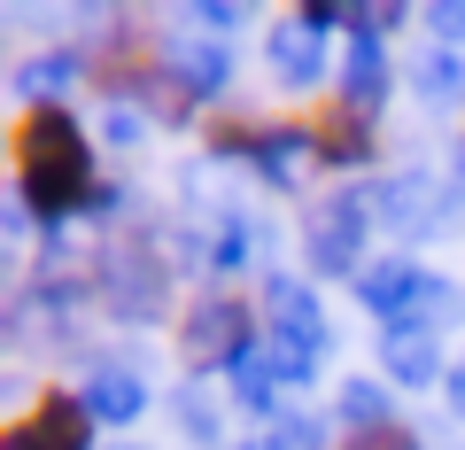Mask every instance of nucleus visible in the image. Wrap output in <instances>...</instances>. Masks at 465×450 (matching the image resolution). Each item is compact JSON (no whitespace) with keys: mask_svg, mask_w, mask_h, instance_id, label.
Wrapping results in <instances>:
<instances>
[{"mask_svg":"<svg viewBox=\"0 0 465 450\" xmlns=\"http://www.w3.org/2000/svg\"><path fill=\"white\" fill-rule=\"evenodd\" d=\"M16 202L47 225V234H63L70 217H85V202H94V125H78L70 109H24L16 117Z\"/></svg>","mask_w":465,"mask_h":450,"instance_id":"nucleus-1","label":"nucleus"},{"mask_svg":"<svg viewBox=\"0 0 465 450\" xmlns=\"http://www.w3.org/2000/svg\"><path fill=\"white\" fill-rule=\"evenodd\" d=\"M372 234H381V210H372V186H326L302 210V272L311 280H349L372 265Z\"/></svg>","mask_w":465,"mask_h":450,"instance_id":"nucleus-2","label":"nucleus"},{"mask_svg":"<svg viewBox=\"0 0 465 450\" xmlns=\"http://www.w3.org/2000/svg\"><path fill=\"white\" fill-rule=\"evenodd\" d=\"M85 280H94V303L116 326H155V318H171L179 265H171V249H155V234H133V241H109Z\"/></svg>","mask_w":465,"mask_h":450,"instance_id":"nucleus-3","label":"nucleus"},{"mask_svg":"<svg viewBox=\"0 0 465 450\" xmlns=\"http://www.w3.org/2000/svg\"><path fill=\"white\" fill-rule=\"evenodd\" d=\"M264 342V318L249 311V295L241 287H194L179 311V357L186 373H225L241 350H256Z\"/></svg>","mask_w":465,"mask_h":450,"instance_id":"nucleus-4","label":"nucleus"},{"mask_svg":"<svg viewBox=\"0 0 465 450\" xmlns=\"http://www.w3.org/2000/svg\"><path fill=\"white\" fill-rule=\"evenodd\" d=\"M148 63L163 70V85L186 101V117L194 109H217V101L232 94V47L210 32H194V24H163V32L148 39Z\"/></svg>","mask_w":465,"mask_h":450,"instance_id":"nucleus-5","label":"nucleus"},{"mask_svg":"<svg viewBox=\"0 0 465 450\" xmlns=\"http://www.w3.org/2000/svg\"><path fill=\"white\" fill-rule=\"evenodd\" d=\"M372 210H381V234L427 241V234H450V225L465 217V186L458 179H434L427 164L381 171V179H372Z\"/></svg>","mask_w":465,"mask_h":450,"instance_id":"nucleus-6","label":"nucleus"},{"mask_svg":"<svg viewBox=\"0 0 465 450\" xmlns=\"http://www.w3.org/2000/svg\"><path fill=\"white\" fill-rule=\"evenodd\" d=\"M264 78L280 85L287 101H311V94H333L341 63H333L326 32H318V24H302L295 8H287L280 24H264Z\"/></svg>","mask_w":465,"mask_h":450,"instance_id":"nucleus-7","label":"nucleus"},{"mask_svg":"<svg viewBox=\"0 0 465 450\" xmlns=\"http://www.w3.org/2000/svg\"><path fill=\"white\" fill-rule=\"evenodd\" d=\"M396 55H388V32L372 24V8H365V24L341 39V78H333V109H349V117H372L381 125V109L396 101Z\"/></svg>","mask_w":465,"mask_h":450,"instance_id":"nucleus-8","label":"nucleus"},{"mask_svg":"<svg viewBox=\"0 0 465 450\" xmlns=\"http://www.w3.org/2000/svg\"><path fill=\"white\" fill-rule=\"evenodd\" d=\"M217 155L287 195V186H302V171H318V125H249V133L217 140Z\"/></svg>","mask_w":465,"mask_h":450,"instance_id":"nucleus-9","label":"nucleus"},{"mask_svg":"<svg viewBox=\"0 0 465 450\" xmlns=\"http://www.w3.org/2000/svg\"><path fill=\"white\" fill-rule=\"evenodd\" d=\"M78 404L94 412V427H140L155 412V381L133 350H109L78 373Z\"/></svg>","mask_w":465,"mask_h":450,"instance_id":"nucleus-10","label":"nucleus"},{"mask_svg":"<svg viewBox=\"0 0 465 450\" xmlns=\"http://www.w3.org/2000/svg\"><path fill=\"white\" fill-rule=\"evenodd\" d=\"M94 435L101 427H94V412L78 404V388H39V396L8 419L0 450H94Z\"/></svg>","mask_w":465,"mask_h":450,"instance_id":"nucleus-11","label":"nucleus"},{"mask_svg":"<svg viewBox=\"0 0 465 450\" xmlns=\"http://www.w3.org/2000/svg\"><path fill=\"white\" fill-rule=\"evenodd\" d=\"M450 365H458V357H450L442 334L419 326V318L372 334V373H381L388 388H450Z\"/></svg>","mask_w":465,"mask_h":450,"instance_id":"nucleus-12","label":"nucleus"},{"mask_svg":"<svg viewBox=\"0 0 465 450\" xmlns=\"http://www.w3.org/2000/svg\"><path fill=\"white\" fill-rule=\"evenodd\" d=\"M434 287H442V272L419 265L411 249H388V256H372V265L357 272V303H365L381 326H396V318H419Z\"/></svg>","mask_w":465,"mask_h":450,"instance_id":"nucleus-13","label":"nucleus"},{"mask_svg":"<svg viewBox=\"0 0 465 450\" xmlns=\"http://www.w3.org/2000/svg\"><path fill=\"white\" fill-rule=\"evenodd\" d=\"M272 280V225L249 202H225L210 217V287H241V280Z\"/></svg>","mask_w":465,"mask_h":450,"instance_id":"nucleus-14","label":"nucleus"},{"mask_svg":"<svg viewBox=\"0 0 465 450\" xmlns=\"http://www.w3.org/2000/svg\"><path fill=\"white\" fill-rule=\"evenodd\" d=\"M85 70H94L85 47H39V55L16 63V101L24 109H70V94H78Z\"/></svg>","mask_w":465,"mask_h":450,"instance_id":"nucleus-15","label":"nucleus"},{"mask_svg":"<svg viewBox=\"0 0 465 450\" xmlns=\"http://www.w3.org/2000/svg\"><path fill=\"white\" fill-rule=\"evenodd\" d=\"M403 94L427 109V117H465V47H419V63L403 70Z\"/></svg>","mask_w":465,"mask_h":450,"instance_id":"nucleus-16","label":"nucleus"},{"mask_svg":"<svg viewBox=\"0 0 465 450\" xmlns=\"http://www.w3.org/2000/svg\"><path fill=\"white\" fill-rule=\"evenodd\" d=\"M225 396H232V412H249L256 427H272L280 412H295L287 404V381H280V365H272V350L256 342V350H241L225 365Z\"/></svg>","mask_w":465,"mask_h":450,"instance_id":"nucleus-17","label":"nucleus"},{"mask_svg":"<svg viewBox=\"0 0 465 450\" xmlns=\"http://www.w3.org/2000/svg\"><path fill=\"white\" fill-rule=\"evenodd\" d=\"M333 419H341L357 443H372V435H396L403 412H396V388L381 381V373H349L341 388H333Z\"/></svg>","mask_w":465,"mask_h":450,"instance_id":"nucleus-18","label":"nucleus"},{"mask_svg":"<svg viewBox=\"0 0 465 450\" xmlns=\"http://www.w3.org/2000/svg\"><path fill=\"white\" fill-rule=\"evenodd\" d=\"M318 171H341V186H357V171H372V117L333 109L318 125Z\"/></svg>","mask_w":465,"mask_h":450,"instance_id":"nucleus-19","label":"nucleus"},{"mask_svg":"<svg viewBox=\"0 0 465 450\" xmlns=\"http://www.w3.org/2000/svg\"><path fill=\"white\" fill-rule=\"evenodd\" d=\"M163 404H171V427H179L194 450H225V404H217L202 381H179Z\"/></svg>","mask_w":465,"mask_h":450,"instance_id":"nucleus-20","label":"nucleus"},{"mask_svg":"<svg viewBox=\"0 0 465 450\" xmlns=\"http://www.w3.org/2000/svg\"><path fill=\"white\" fill-rule=\"evenodd\" d=\"M148 133H155L148 101H133V94H109V101H101V117H94V140H101V148L140 155V148H148Z\"/></svg>","mask_w":465,"mask_h":450,"instance_id":"nucleus-21","label":"nucleus"},{"mask_svg":"<svg viewBox=\"0 0 465 450\" xmlns=\"http://www.w3.org/2000/svg\"><path fill=\"white\" fill-rule=\"evenodd\" d=\"M326 443H333V427L311 404H295V412H280L272 427H256V450H326Z\"/></svg>","mask_w":465,"mask_h":450,"instance_id":"nucleus-22","label":"nucleus"},{"mask_svg":"<svg viewBox=\"0 0 465 450\" xmlns=\"http://www.w3.org/2000/svg\"><path fill=\"white\" fill-rule=\"evenodd\" d=\"M419 24L434 47H465V0H434V8H419Z\"/></svg>","mask_w":465,"mask_h":450,"instance_id":"nucleus-23","label":"nucleus"},{"mask_svg":"<svg viewBox=\"0 0 465 450\" xmlns=\"http://www.w3.org/2000/svg\"><path fill=\"white\" fill-rule=\"evenodd\" d=\"M179 24H194V32H210V39H225V47H232V32H241V8H225V0H202V8H179Z\"/></svg>","mask_w":465,"mask_h":450,"instance_id":"nucleus-24","label":"nucleus"},{"mask_svg":"<svg viewBox=\"0 0 465 450\" xmlns=\"http://www.w3.org/2000/svg\"><path fill=\"white\" fill-rule=\"evenodd\" d=\"M357 450H419V435L396 427V435H372V443H357Z\"/></svg>","mask_w":465,"mask_h":450,"instance_id":"nucleus-25","label":"nucleus"},{"mask_svg":"<svg viewBox=\"0 0 465 450\" xmlns=\"http://www.w3.org/2000/svg\"><path fill=\"white\" fill-rule=\"evenodd\" d=\"M442 404H450V412L465 419V357H458V365H450V388H442Z\"/></svg>","mask_w":465,"mask_h":450,"instance_id":"nucleus-26","label":"nucleus"}]
</instances>
